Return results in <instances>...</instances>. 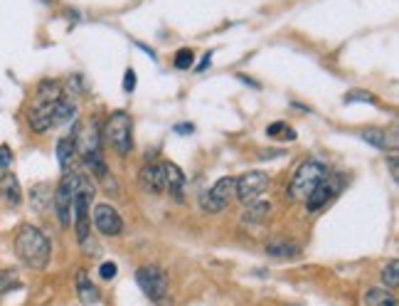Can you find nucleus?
I'll list each match as a JSON object with an SVG mask.
<instances>
[{"label":"nucleus","mask_w":399,"mask_h":306,"mask_svg":"<svg viewBox=\"0 0 399 306\" xmlns=\"http://www.w3.org/2000/svg\"><path fill=\"white\" fill-rule=\"evenodd\" d=\"M94 227L101 232V235L116 237L123 232V220H121V215L116 212V207L101 203V205L94 207Z\"/></svg>","instance_id":"9"},{"label":"nucleus","mask_w":399,"mask_h":306,"mask_svg":"<svg viewBox=\"0 0 399 306\" xmlns=\"http://www.w3.org/2000/svg\"><path fill=\"white\" fill-rule=\"evenodd\" d=\"M266 133L271 138H288V141H293V138H296V131H291V129H288L286 124H281V121L271 124V126L266 129Z\"/></svg>","instance_id":"21"},{"label":"nucleus","mask_w":399,"mask_h":306,"mask_svg":"<svg viewBox=\"0 0 399 306\" xmlns=\"http://www.w3.org/2000/svg\"><path fill=\"white\" fill-rule=\"evenodd\" d=\"M82 178H84V175H77L69 170V173H64L62 183L57 185V190H55V210L64 227L72 222V205H74V195L82 185Z\"/></svg>","instance_id":"5"},{"label":"nucleus","mask_w":399,"mask_h":306,"mask_svg":"<svg viewBox=\"0 0 399 306\" xmlns=\"http://www.w3.org/2000/svg\"><path fill=\"white\" fill-rule=\"evenodd\" d=\"M269 185H271L269 173H264V170H252V173H245L242 178H235V195L240 198V203L249 205V203H257L262 193H266Z\"/></svg>","instance_id":"6"},{"label":"nucleus","mask_w":399,"mask_h":306,"mask_svg":"<svg viewBox=\"0 0 399 306\" xmlns=\"http://www.w3.org/2000/svg\"><path fill=\"white\" fill-rule=\"evenodd\" d=\"M74 155H77V148H74V141L69 138H60V143H57V158H60V165L64 173H69L72 165H74Z\"/></svg>","instance_id":"15"},{"label":"nucleus","mask_w":399,"mask_h":306,"mask_svg":"<svg viewBox=\"0 0 399 306\" xmlns=\"http://www.w3.org/2000/svg\"><path fill=\"white\" fill-rule=\"evenodd\" d=\"M210 62H212V55H210V52H207V55L202 57V62H200V65H198V70H195V72H205L207 67H210Z\"/></svg>","instance_id":"29"},{"label":"nucleus","mask_w":399,"mask_h":306,"mask_svg":"<svg viewBox=\"0 0 399 306\" xmlns=\"http://www.w3.org/2000/svg\"><path fill=\"white\" fill-rule=\"evenodd\" d=\"M3 198L8 200L10 205H20V200H23V193H20L18 178H15V175H10V173L3 178Z\"/></svg>","instance_id":"16"},{"label":"nucleus","mask_w":399,"mask_h":306,"mask_svg":"<svg viewBox=\"0 0 399 306\" xmlns=\"http://www.w3.org/2000/svg\"><path fill=\"white\" fill-rule=\"evenodd\" d=\"M10 163H13V153H10V148L0 146V173H5V170L10 168Z\"/></svg>","instance_id":"24"},{"label":"nucleus","mask_w":399,"mask_h":306,"mask_svg":"<svg viewBox=\"0 0 399 306\" xmlns=\"http://www.w3.org/2000/svg\"><path fill=\"white\" fill-rule=\"evenodd\" d=\"M15 252H18L20 262L30 269H45L50 262V240L45 237L43 230L35 225H23L15 235Z\"/></svg>","instance_id":"1"},{"label":"nucleus","mask_w":399,"mask_h":306,"mask_svg":"<svg viewBox=\"0 0 399 306\" xmlns=\"http://www.w3.org/2000/svg\"><path fill=\"white\" fill-rule=\"evenodd\" d=\"M362 141H367L370 146L385 151L387 148V131L385 129H365V131H362Z\"/></svg>","instance_id":"18"},{"label":"nucleus","mask_w":399,"mask_h":306,"mask_svg":"<svg viewBox=\"0 0 399 306\" xmlns=\"http://www.w3.org/2000/svg\"><path fill=\"white\" fill-rule=\"evenodd\" d=\"M390 170H392V178H397V155H390Z\"/></svg>","instance_id":"30"},{"label":"nucleus","mask_w":399,"mask_h":306,"mask_svg":"<svg viewBox=\"0 0 399 306\" xmlns=\"http://www.w3.org/2000/svg\"><path fill=\"white\" fill-rule=\"evenodd\" d=\"M266 252L271 257H293L298 255V247L293 242H276V245H266Z\"/></svg>","instance_id":"20"},{"label":"nucleus","mask_w":399,"mask_h":306,"mask_svg":"<svg viewBox=\"0 0 399 306\" xmlns=\"http://www.w3.org/2000/svg\"><path fill=\"white\" fill-rule=\"evenodd\" d=\"M232 195H235V178H220L205 195H202L200 205L207 212H222L230 205Z\"/></svg>","instance_id":"8"},{"label":"nucleus","mask_w":399,"mask_h":306,"mask_svg":"<svg viewBox=\"0 0 399 306\" xmlns=\"http://www.w3.org/2000/svg\"><path fill=\"white\" fill-rule=\"evenodd\" d=\"M269 212H271V203H266V200H262V203H249L247 210L242 212V222H245V225H259V222L266 220Z\"/></svg>","instance_id":"14"},{"label":"nucleus","mask_w":399,"mask_h":306,"mask_svg":"<svg viewBox=\"0 0 399 306\" xmlns=\"http://www.w3.org/2000/svg\"><path fill=\"white\" fill-rule=\"evenodd\" d=\"M382 284H385L387 289H397V284H399V264H397V259H392L390 264H385V269H382Z\"/></svg>","instance_id":"19"},{"label":"nucleus","mask_w":399,"mask_h":306,"mask_svg":"<svg viewBox=\"0 0 399 306\" xmlns=\"http://www.w3.org/2000/svg\"><path fill=\"white\" fill-rule=\"evenodd\" d=\"M13 282H15V272H3V274H0V294H3L8 287H13Z\"/></svg>","instance_id":"27"},{"label":"nucleus","mask_w":399,"mask_h":306,"mask_svg":"<svg viewBox=\"0 0 399 306\" xmlns=\"http://www.w3.org/2000/svg\"><path fill=\"white\" fill-rule=\"evenodd\" d=\"M77 294H79L82 304H96L101 299L99 289H96V284L89 279V274L82 269L79 274H77Z\"/></svg>","instance_id":"13"},{"label":"nucleus","mask_w":399,"mask_h":306,"mask_svg":"<svg viewBox=\"0 0 399 306\" xmlns=\"http://www.w3.org/2000/svg\"><path fill=\"white\" fill-rule=\"evenodd\" d=\"M163 170H165V190H168L175 200H183V190H185L183 170L175 163H163Z\"/></svg>","instance_id":"12"},{"label":"nucleus","mask_w":399,"mask_h":306,"mask_svg":"<svg viewBox=\"0 0 399 306\" xmlns=\"http://www.w3.org/2000/svg\"><path fill=\"white\" fill-rule=\"evenodd\" d=\"M116 272H118V267H116V264H113V262H103L101 267H99L101 279H106V282H108V279L116 277Z\"/></svg>","instance_id":"25"},{"label":"nucleus","mask_w":399,"mask_h":306,"mask_svg":"<svg viewBox=\"0 0 399 306\" xmlns=\"http://www.w3.org/2000/svg\"><path fill=\"white\" fill-rule=\"evenodd\" d=\"M193 131H195L193 124H178V126H175V133H183V136L185 133H193Z\"/></svg>","instance_id":"28"},{"label":"nucleus","mask_w":399,"mask_h":306,"mask_svg":"<svg viewBox=\"0 0 399 306\" xmlns=\"http://www.w3.org/2000/svg\"><path fill=\"white\" fill-rule=\"evenodd\" d=\"M77 116V106L74 102H67L64 97L57 102H47V104H33L28 119L33 131L45 133L55 126H62V124H69L72 119Z\"/></svg>","instance_id":"2"},{"label":"nucleus","mask_w":399,"mask_h":306,"mask_svg":"<svg viewBox=\"0 0 399 306\" xmlns=\"http://www.w3.org/2000/svg\"><path fill=\"white\" fill-rule=\"evenodd\" d=\"M328 178V168H325V163H320V160L315 158H308L303 160V163L298 165L296 175H293L291 185H288V198L291 200H305L310 195V190L315 188L318 183H323V180Z\"/></svg>","instance_id":"3"},{"label":"nucleus","mask_w":399,"mask_h":306,"mask_svg":"<svg viewBox=\"0 0 399 306\" xmlns=\"http://www.w3.org/2000/svg\"><path fill=\"white\" fill-rule=\"evenodd\" d=\"M138 180H141V188L146 190V193H160V190H165V170H163V165H158V163L143 165Z\"/></svg>","instance_id":"11"},{"label":"nucleus","mask_w":399,"mask_h":306,"mask_svg":"<svg viewBox=\"0 0 399 306\" xmlns=\"http://www.w3.org/2000/svg\"><path fill=\"white\" fill-rule=\"evenodd\" d=\"M193 62H195L193 50L183 48V50H178V55H175L173 65H175V70H190V67H193Z\"/></svg>","instance_id":"22"},{"label":"nucleus","mask_w":399,"mask_h":306,"mask_svg":"<svg viewBox=\"0 0 399 306\" xmlns=\"http://www.w3.org/2000/svg\"><path fill=\"white\" fill-rule=\"evenodd\" d=\"M133 89H136V72L126 70V75H123V92H133Z\"/></svg>","instance_id":"26"},{"label":"nucleus","mask_w":399,"mask_h":306,"mask_svg":"<svg viewBox=\"0 0 399 306\" xmlns=\"http://www.w3.org/2000/svg\"><path fill=\"white\" fill-rule=\"evenodd\" d=\"M136 282L143 289V294L153 299V302H165V297H168V277H165L163 269L141 267L136 272Z\"/></svg>","instance_id":"7"},{"label":"nucleus","mask_w":399,"mask_h":306,"mask_svg":"<svg viewBox=\"0 0 399 306\" xmlns=\"http://www.w3.org/2000/svg\"><path fill=\"white\" fill-rule=\"evenodd\" d=\"M365 306H397V299L387 289H372L365 294Z\"/></svg>","instance_id":"17"},{"label":"nucleus","mask_w":399,"mask_h":306,"mask_svg":"<svg viewBox=\"0 0 399 306\" xmlns=\"http://www.w3.org/2000/svg\"><path fill=\"white\" fill-rule=\"evenodd\" d=\"M345 102L352 104V102H370V104H375V97L370 94V92H360V89H355V92H350V94H345Z\"/></svg>","instance_id":"23"},{"label":"nucleus","mask_w":399,"mask_h":306,"mask_svg":"<svg viewBox=\"0 0 399 306\" xmlns=\"http://www.w3.org/2000/svg\"><path fill=\"white\" fill-rule=\"evenodd\" d=\"M340 190V180H330L325 178L323 183H318L313 190H310V195L305 198V210L308 212H318L320 207L328 203L330 198H333L335 193Z\"/></svg>","instance_id":"10"},{"label":"nucleus","mask_w":399,"mask_h":306,"mask_svg":"<svg viewBox=\"0 0 399 306\" xmlns=\"http://www.w3.org/2000/svg\"><path fill=\"white\" fill-rule=\"evenodd\" d=\"M106 138L118 155L133 151V119L126 111H113L106 121Z\"/></svg>","instance_id":"4"}]
</instances>
